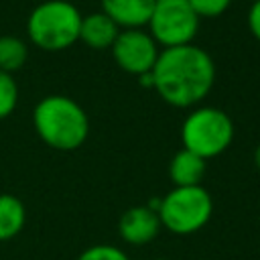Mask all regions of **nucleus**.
I'll return each instance as SVG.
<instances>
[{
	"label": "nucleus",
	"mask_w": 260,
	"mask_h": 260,
	"mask_svg": "<svg viewBox=\"0 0 260 260\" xmlns=\"http://www.w3.org/2000/svg\"><path fill=\"white\" fill-rule=\"evenodd\" d=\"M154 91L173 108H195L215 83V63L211 55L195 43L160 49L152 67Z\"/></svg>",
	"instance_id": "f257e3e1"
},
{
	"label": "nucleus",
	"mask_w": 260,
	"mask_h": 260,
	"mask_svg": "<svg viewBox=\"0 0 260 260\" xmlns=\"http://www.w3.org/2000/svg\"><path fill=\"white\" fill-rule=\"evenodd\" d=\"M37 136L55 150H75L89 136V116L73 98L51 93L32 110Z\"/></svg>",
	"instance_id": "f03ea898"
},
{
	"label": "nucleus",
	"mask_w": 260,
	"mask_h": 260,
	"mask_svg": "<svg viewBox=\"0 0 260 260\" xmlns=\"http://www.w3.org/2000/svg\"><path fill=\"white\" fill-rule=\"evenodd\" d=\"M81 12L67 0H45L26 18L28 41L45 51H63L79 41Z\"/></svg>",
	"instance_id": "7ed1b4c3"
},
{
	"label": "nucleus",
	"mask_w": 260,
	"mask_h": 260,
	"mask_svg": "<svg viewBox=\"0 0 260 260\" xmlns=\"http://www.w3.org/2000/svg\"><path fill=\"white\" fill-rule=\"evenodd\" d=\"M236 134V126L228 112L215 106H195L181 124L183 148L209 160L223 154Z\"/></svg>",
	"instance_id": "20e7f679"
},
{
	"label": "nucleus",
	"mask_w": 260,
	"mask_h": 260,
	"mask_svg": "<svg viewBox=\"0 0 260 260\" xmlns=\"http://www.w3.org/2000/svg\"><path fill=\"white\" fill-rule=\"evenodd\" d=\"M156 213L165 230L177 236H189L207 225L213 213V199L201 185L173 187L156 201Z\"/></svg>",
	"instance_id": "39448f33"
},
{
	"label": "nucleus",
	"mask_w": 260,
	"mask_h": 260,
	"mask_svg": "<svg viewBox=\"0 0 260 260\" xmlns=\"http://www.w3.org/2000/svg\"><path fill=\"white\" fill-rule=\"evenodd\" d=\"M199 20L187 0H156L146 30L160 49H171L193 43Z\"/></svg>",
	"instance_id": "423d86ee"
},
{
	"label": "nucleus",
	"mask_w": 260,
	"mask_h": 260,
	"mask_svg": "<svg viewBox=\"0 0 260 260\" xmlns=\"http://www.w3.org/2000/svg\"><path fill=\"white\" fill-rule=\"evenodd\" d=\"M110 51L116 65L134 77L150 73L160 55V47L146 28H122Z\"/></svg>",
	"instance_id": "0eeeda50"
},
{
	"label": "nucleus",
	"mask_w": 260,
	"mask_h": 260,
	"mask_svg": "<svg viewBox=\"0 0 260 260\" xmlns=\"http://www.w3.org/2000/svg\"><path fill=\"white\" fill-rule=\"evenodd\" d=\"M162 230L156 209L150 205H132L128 207L118 221V234L126 244L144 246L152 242Z\"/></svg>",
	"instance_id": "6e6552de"
},
{
	"label": "nucleus",
	"mask_w": 260,
	"mask_h": 260,
	"mask_svg": "<svg viewBox=\"0 0 260 260\" xmlns=\"http://www.w3.org/2000/svg\"><path fill=\"white\" fill-rule=\"evenodd\" d=\"M156 0H100L102 12L120 28H146Z\"/></svg>",
	"instance_id": "1a4fd4ad"
},
{
	"label": "nucleus",
	"mask_w": 260,
	"mask_h": 260,
	"mask_svg": "<svg viewBox=\"0 0 260 260\" xmlns=\"http://www.w3.org/2000/svg\"><path fill=\"white\" fill-rule=\"evenodd\" d=\"M120 30H122V28H120L108 14H104V12L100 10V12H93V14L81 18L79 41H81L85 47L95 49V51L112 49V45H114V41L118 39Z\"/></svg>",
	"instance_id": "9d476101"
},
{
	"label": "nucleus",
	"mask_w": 260,
	"mask_h": 260,
	"mask_svg": "<svg viewBox=\"0 0 260 260\" xmlns=\"http://www.w3.org/2000/svg\"><path fill=\"white\" fill-rule=\"evenodd\" d=\"M205 169H207V160L201 158L199 154L181 148L173 154L171 162H169V179L173 181L175 187H193V185H201L203 177H205Z\"/></svg>",
	"instance_id": "9b49d317"
},
{
	"label": "nucleus",
	"mask_w": 260,
	"mask_h": 260,
	"mask_svg": "<svg viewBox=\"0 0 260 260\" xmlns=\"http://www.w3.org/2000/svg\"><path fill=\"white\" fill-rule=\"evenodd\" d=\"M26 223V207L12 193H0V242L16 238Z\"/></svg>",
	"instance_id": "f8f14e48"
},
{
	"label": "nucleus",
	"mask_w": 260,
	"mask_h": 260,
	"mask_svg": "<svg viewBox=\"0 0 260 260\" xmlns=\"http://www.w3.org/2000/svg\"><path fill=\"white\" fill-rule=\"evenodd\" d=\"M28 59V45L24 39L16 35H2L0 37V71L14 73L24 67Z\"/></svg>",
	"instance_id": "ddd939ff"
},
{
	"label": "nucleus",
	"mask_w": 260,
	"mask_h": 260,
	"mask_svg": "<svg viewBox=\"0 0 260 260\" xmlns=\"http://www.w3.org/2000/svg\"><path fill=\"white\" fill-rule=\"evenodd\" d=\"M18 104V85L12 73L0 71V120L8 118Z\"/></svg>",
	"instance_id": "4468645a"
},
{
	"label": "nucleus",
	"mask_w": 260,
	"mask_h": 260,
	"mask_svg": "<svg viewBox=\"0 0 260 260\" xmlns=\"http://www.w3.org/2000/svg\"><path fill=\"white\" fill-rule=\"evenodd\" d=\"M77 260H130L128 254L114 244H93L85 248Z\"/></svg>",
	"instance_id": "2eb2a0df"
},
{
	"label": "nucleus",
	"mask_w": 260,
	"mask_h": 260,
	"mask_svg": "<svg viewBox=\"0 0 260 260\" xmlns=\"http://www.w3.org/2000/svg\"><path fill=\"white\" fill-rule=\"evenodd\" d=\"M187 2L195 10V14L199 18H215V16H221L230 8V4H232V0H187Z\"/></svg>",
	"instance_id": "dca6fc26"
},
{
	"label": "nucleus",
	"mask_w": 260,
	"mask_h": 260,
	"mask_svg": "<svg viewBox=\"0 0 260 260\" xmlns=\"http://www.w3.org/2000/svg\"><path fill=\"white\" fill-rule=\"evenodd\" d=\"M248 28H250L252 37L260 43V0L252 2L250 10H248Z\"/></svg>",
	"instance_id": "f3484780"
},
{
	"label": "nucleus",
	"mask_w": 260,
	"mask_h": 260,
	"mask_svg": "<svg viewBox=\"0 0 260 260\" xmlns=\"http://www.w3.org/2000/svg\"><path fill=\"white\" fill-rule=\"evenodd\" d=\"M254 165H256V169L260 171V144H258L256 150H254Z\"/></svg>",
	"instance_id": "a211bd4d"
},
{
	"label": "nucleus",
	"mask_w": 260,
	"mask_h": 260,
	"mask_svg": "<svg viewBox=\"0 0 260 260\" xmlns=\"http://www.w3.org/2000/svg\"><path fill=\"white\" fill-rule=\"evenodd\" d=\"M152 260H169V258H152Z\"/></svg>",
	"instance_id": "6ab92c4d"
},
{
	"label": "nucleus",
	"mask_w": 260,
	"mask_h": 260,
	"mask_svg": "<svg viewBox=\"0 0 260 260\" xmlns=\"http://www.w3.org/2000/svg\"><path fill=\"white\" fill-rule=\"evenodd\" d=\"M250 2H258V0H250Z\"/></svg>",
	"instance_id": "aec40b11"
}]
</instances>
